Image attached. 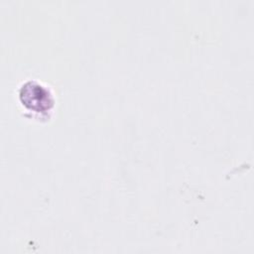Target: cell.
<instances>
[{
	"instance_id": "1",
	"label": "cell",
	"mask_w": 254,
	"mask_h": 254,
	"mask_svg": "<svg viewBox=\"0 0 254 254\" xmlns=\"http://www.w3.org/2000/svg\"><path fill=\"white\" fill-rule=\"evenodd\" d=\"M22 104L36 113L49 112L54 106V97L47 86L37 82L28 81L20 89Z\"/></svg>"
}]
</instances>
